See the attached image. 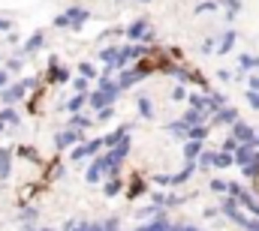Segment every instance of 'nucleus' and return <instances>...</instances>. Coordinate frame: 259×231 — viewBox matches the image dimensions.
<instances>
[{"mask_svg":"<svg viewBox=\"0 0 259 231\" xmlns=\"http://www.w3.org/2000/svg\"><path fill=\"white\" fill-rule=\"evenodd\" d=\"M88 18H91V12H88V9L72 6V9H66L64 15H58V18H55V27H72V30H78Z\"/></svg>","mask_w":259,"mask_h":231,"instance_id":"1","label":"nucleus"},{"mask_svg":"<svg viewBox=\"0 0 259 231\" xmlns=\"http://www.w3.org/2000/svg\"><path fill=\"white\" fill-rule=\"evenodd\" d=\"M226 192L232 195V201H241L250 213H256V216H259V201L247 192V189H244V186H238V183H226Z\"/></svg>","mask_w":259,"mask_h":231,"instance_id":"2","label":"nucleus"},{"mask_svg":"<svg viewBox=\"0 0 259 231\" xmlns=\"http://www.w3.org/2000/svg\"><path fill=\"white\" fill-rule=\"evenodd\" d=\"M33 84H36L33 78H24V81H18V84H12V87H3V90H0V99H3L6 105H15V102H18V99H21Z\"/></svg>","mask_w":259,"mask_h":231,"instance_id":"3","label":"nucleus"},{"mask_svg":"<svg viewBox=\"0 0 259 231\" xmlns=\"http://www.w3.org/2000/svg\"><path fill=\"white\" fill-rule=\"evenodd\" d=\"M223 213H226V216H229L232 222H238L241 228H247V231H259V222H256V219H250V216H244V213H241V210L235 207V201H232V198H229V201H223Z\"/></svg>","mask_w":259,"mask_h":231,"instance_id":"4","label":"nucleus"},{"mask_svg":"<svg viewBox=\"0 0 259 231\" xmlns=\"http://www.w3.org/2000/svg\"><path fill=\"white\" fill-rule=\"evenodd\" d=\"M232 138H235L238 144H253V141H256V132H253L247 123H241V120H238V123L232 126Z\"/></svg>","mask_w":259,"mask_h":231,"instance_id":"5","label":"nucleus"},{"mask_svg":"<svg viewBox=\"0 0 259 231\" xmlns=\"http://www.w3.org/2000/svg\"><path fill=\"white\" fill-rule=\"evenodd\" d=\"M202 165L229 168V165H235V159H232V153H205V156H202Z\"/></svg>","mask_w":259,"mask_h":231,"instance_id":"6","label":"nucleus"},{"mask_svg":"<svg viewBox=\"0 0 259 231\" xmlns=\"http://www.w3.org/2000/svg\"><path fill=\"white\" fill-rule=\"evenodd\" d=\"M100 147H103V141H100V138H94V141H84V144H78V147L72 150V159H88V156H94Z\"/></svg>","mask_w":259,"mask_h":231,"instance_id":"7","label":"nucleus"},{"mask_svg":"<svg viewBox=\"0 0 259 231\" xmlns=\"http://www.w3.org/2000/svg\"><path fill=\"white\" fill-rule=\"evenodd\" d=\"M81 141V132L78 129H64L61 135H55V144L58 147H72V144H78Z\"/></svg>","mask_w":259,"mask_h":231,"instance_id":"8","label":"nucleus"},{"mask_svg":"<svg viewBox=\"0 0 259 231\" xmlns=\"http://www.w3.org/2000/svg\"><path fill=\"white\" fill-rule=\"evenodd\" d=\"M127 36H130V39H154V33L148 30V21H145V18H139V21L130 27Z\"/></svg>","mask_w":259,"mask_h":231,"instance_id":"9","label":"nucleus"},{"mask_svg":"<svg viewBox=\"0 0 259 231\" xmlns=\"http://www.w3.org/2000/svg\"><path fill=\"white\" fill-rule=\"evenodd\" d=\"M115 99H118V96H112V93H103V90H97V93L91 96V108H100V111H103V108H109V105H112Z\"/></svg>","mask_w":259,"mask_h":231,"instance_id":"10","label":"nucleus"},{"mask_svg":"<svg viewBox=\"0 0 259 231\" xmlns=\"http://www.w3.org/2000/svg\"><path fill=\"white\" fill-rule=\"evenodd\" d=\"M238 165H250V159H256L253 156V144H238V153L232 156Z\"/></svg>","mask_w":259,"mask_h":231,"instance_id":"11","label":"nucleus"},{"mask_svg":"<svg viewBox=\"0 0 259 231\" xmlns=\"http://www.w3.org/2000/svg\"><path fill=\"white\" fill-rule=\"evenodd\" d=\"M9 174H12V153L3 147L0 150V180H9Z\"/></svg>","mask_w":259,"mask_h":231,"instance_id":"12","label":"nucleus"},{"mask_svg":"<svg viewBox=\"0 0 259 231\" xmlns=\"http://www.w3.org/2000/svg\"><path fill=\"white\" fill-rule=\"evenodd\" d=\"M103 174H106V168H103V162H100V156H97V159H94V165L88 168L84 177H88V183H100V180H103Z\"/></svg>","mask_w":259,"mask_h":231,"instance_id":"13","label":"nucleus"},{"mask_svg":"<svg viewBox=\"0 0 259 231\" xmlns=\"http://www.w3.org/2000/svg\"><path fill=\"white\" fill-rule=\"evenodd\" d=\"M42 42H46V36H42V33H33V36L24 42V51H27V54H33V51H39V48H42Z\"/></svg>","mask_w":259,"mask_h":231,"instance_id":"14","label":"nucleus"},{"mask_svg":"<svg viewBox=\"0 0 259 231\" xmlns=\"http://www.w3.org/2000/svg\"><path fill=\"white\" fill-rule=\"evenodd\" d=\"M84 102H88V96H84V93H75V96H72V99L66 102V111H69V114H78Z\"/></svg>","mask_w":259,"mask_h":231,"instance_id":"15","label":"nucleus"},{"mask_svg":"<svg viewBox=\"0 0 259 231\" xmlns=\"http://www.w3.org/2000/svg\"><path fill=\"white\" fill-rule=\"evenodd\" d=\"M136 231H172V222L169 219H157V222H148V225H142Z\"/></svg>","mask_w":259,"mask_h":231,"instance_id":"16","label":"nucleus"},{"mask_svg":"<svg viewBox=\"0 0 259 231\" xmlns=\"http://www.w3.org/2000/svg\"><path fill=\"white\" fill-rule=\"evenodd\" d=\"M214 123H238V111L235 108H223L220 114L214 117Z\"/></svg>","mask_w":259,"mask_h":231,"instance_id":"17","label":"nucleus"},{"mask_svg":"<svg viewBox=\"0 0 259 231\" xmlns=\"http://www.w3.org/2000/svg\"><path fill=\"white\" fill-rule=\"evenodd\" d=\"M127 126H121V129H118V132H112V135H109V138H106V141H103V144H109V147H115V144H121V141H124V138H127Z\"/></svg>","mask_w":259,"mask_h":231,"instance_id":"18","label":"nucleus"},{"mask_svg":"<svg viewBox=\"0 0 259 231\" xmlns=\"http://www.w3.org/2000/svg\"><path fill=\"white\" fill-rule=\"evenodd\" d=\"M18 120H21V117L15 114V108H3V111H0V123H12V126H18Z\"/></svg>","mask_w":259,"mask_h":231,"instance_id":"19","label":"nucleus"},{"mask_svg":"<svg viewBox=\"0 0 259 231\" xmlns=\"http://www.w3.org/2000/svg\"><path fill=\"white\" fill-rule=\"evenodd\" d=\"M184 123H187V126H202V111H199V108L187 111V114H184Z\"/></svg>","mask_w":259,"mask_h":231,"instance_id":"20","label":"nucleus"},{"mask_svg":"<svg viewBox=\"0 0 259 231\" xmlns=\"http://www.w3.org/2000/svg\"><path fill=\"white\" fill-rule=\"evenodd\" d=\"M139 111H142V117H154V105H151V99H148V96H142V99H139Z\"/></svg>","mask_w":259,"mask_h":231,"instance_id":"21","label":"nucleus"},{"mask_svg":"<svg viewBox=\"0 0 259 231\" xmlns=\"http://www.w3.org/2000/svg\"><path fill=\"white\" fill-rule=\"evenodd\" d=\"M205 135H208V126H190V135H187V138H190V141H202Z\"/></svg>","mask_w":259,"mask_h":231,"instance_id":"22","label":"nucleus"},{"mask_svg":"<svg viewBox=\"0 0 259 231\" xmlns=\"http://www.w3.org/2000/svg\"><path fill=\"white\" fill-rule=\"evenodd\" d=\"M232 42H235V33H223V39H220L217 51H220V54H223V51H229V48H232Z\"/></svg>","mask_w":259,"mask_h":231,"instance_id":"23","label":"nucleus"},{"mask_svg":"<svg viewBox=\"0 0 259 231\" xmlns=\"http://www.w3.org/2000/svg\"><path fill=\"white\" fill-rule=\"evenodd\" d=\"M199 150H202V144H199V141H187L184 156H187V159H193V156H199Z\"/></svg>","mask_w":259,"mask_h":231,"instance_id":"24","label":"nucleus"},{"mask_svg":"<svg viewBox=\"0 0 259 231\" xmlns=\"http://www.w3.org/2000/svg\"><path fill=\"white\" fill-rule=\"evenodd\" d=\"M238 63H241L244 69H259V57H250V54H244V57H238Z\"/></svg>","mask_w":259,"mask_h":231,"instance_id":"25","label":"nucleus"},{"mask_svg":"<svg viewBox=\"0 0 259 231\" xmlns=\"http://www.w3.org/2000/svg\"><path fill=\"white\" fill-rule=\"evenodd\" d=\"M139 75H142V72H124V75H121V84H118V87H130V84H133V81H136Z\"/></svg>","mask_w":259,"mask_h":231,"instance_id":"26","label":"nucleus"},{"mask_svg":"<svg viewBox=\"0 0 259 231\" xmlns=\"http://www.w3.org/2000/svg\"><path fill=\"white\" fill-rule=\"evenodd\" d=\"M78 72H81V78H97V69H94L91 63H81V66H78Z\"/></svg>","mask_w":259,"mask_h":231,"instance_id":"27","label":"nucleus"},{"mask_svg":"<svg viewBox=\"0 0 259 231\" xmlns=\"http://www.w3.org/2000/svg\"><path fill=\"white\" fill-rule=\"evenodd\" d=\"M21 66H24V60H21V57H12L9 63H6V72H18Z\"/></svg>","mask_w":259,"mask_h":231,"instance_id":"28","label":"nucleus"},{"mask_svg":"<svg viewBox=\"0 0 259 231\" xmlns=\"http://www.w3.org/2000/svg\"><path fill=\"white\" fill-rule=\"evenodd\" d=\"M21 219H24V222H33V219H36V207H24V210H21Z\"/></svg>","mask_w":259,"mask_h":231,"instance_id":"29","label":"nucleus"},{"mask_svg":"<svg viewBox=\"0 0 259 231\" xmlns=\"http://www.w3.org/2000/svg\"><path fill=\"white\" fill-rule=\"evenodd\" d=\"M118 189H121V180H112V183H106V195H118Z\"/></svg>","mask_w":259,"mask_h":231,"instance_id":"30","label":"nucleus"},{"mask_svg":"<svg viewBox=\"0 0 259 231\" xmlns=\"http://www.w3.org/2000/svg\"><path fill=\"white\" fill-rule=\"evenodd\" d=\"M88 123H91V120H88V117H72V129H84V126H88Z\"/></svg>","mask_w":259,"mask_h":231,"instance_id":"31","label":"nucleus"},{"mask_svg":"<svg viewBox=\"0 0 259 231\" xmlns=\"http://www.w3.org/2000/svg\"><path fill=\"white\" fill-rule=\"evenodd\" d=\"M72 87H75L78 93H84V90H88V78H75V84H72Z\"/></svg>","mask_w":259,"mask_h":231,"instance_id":"32","label":"nucleus"},{"mask_svg":"<svg viewBox=\"0 0 259 231\" xmlns=\"http://www.w3.org/2000/svg\"><path fill=\"white\" fill-rule=\"evenodd\" d=\"M211 189H214V192H226V183H223V180H211Z\"/></svg>","mask_w":259,"mask_h":231,"instance_id":"33","label":"nucleus"},{"mask_svg":"<svg viewBox=\"0 0 259 231\" xmlns=\"http://www.w3.org/2000/svg\"><path fill=\"white\" fill-rule=\"evenodd\" d=\"M247 102H250L253 108H259V93H253V90H250V93H247Z\"/></svg>","mask_w":259,"mask_h":231,"instance_id":"34","label":"nucleus"},{"mask_svg":"<svg viewBox=\"0 0 259 231\" xmlns=\"http://www.w3.org/2000/svg\"><path fill=\"white\" fill-rule=\"evenodd\" d=\"M6 81H9V72H6V69H0V90L6 87Z\"/></svg>","mask_w":259,"mask_h":231,"instance_id":"35","label":"nucleus"},{"mask_svg":"<svg viewBox=\"0 0 259 231\" xmlns=\"http://www.w3.org/2000/svg\"><path fill=\"white\" fill-rule=\"evenodd\" d=\"M250 90H253V93H259V75H253V78H250Z\"/></svg>","mask_w":259,"mask_h":231,"instance_id":"36","label":"nucleus"},{"mask_svg":"<svg viewBox=\"0 0 259 231\" xmlns=\"http://www.w3.org/2000/svg\"><path fill=\"white\" fill-rule=\"evenodd\" d=\"M172 231H199V228H193V225H172Z\"/></svg>","mask_w":259,"mask_h":231,"instance_id":"37","label":"nucleus"},{"mask_svg":"<svg viewBox=\"0 0 259 231\" xmlns=\"http://www.w3.org/2000/svg\"><path fill=\"white\" fill-rule=\"evenodd\" d=\"M0 30H9V21L6 18H0Z\"/></svg>","mask_w":259,"mask_h":231,"instance_id":"38","label":"nucleus"},{"mask_svg":"<svg viewBox=\"0 0 259 231\" xmlns=\"http://www.w3.org/2000/svg\"><path fill=\"white\" fill-rule=\"evenodd\" d=\"M72 231H88V222H81V225H75Z\"/></svg>","mask_w":259,"mask_h":231,"instance_id":"39","label":"nucleus"},{"mask_svg":"<svg viewBox=\"0 0 259 231\" xmlns=\"http://www.w3.org/2000/svg\"><path fill=\"white\" fill-rule=\"evenodd\" d=\"M88 231H103V225H88Z\"/></svg>","mask_w":259,"mask_h":231,"instance_id":"40","label":"nucleus"},{"mask_svg":"<svg viewBox=\"0 0 259 231\" xmlns=\"http://www.w3.org/2000/svg\"><path fill=\"white\" fill-rule=\"evenodd\" d=\"M21 231H39V228H33V225H24V228H21Z\"/></svg>","mask_w":259,"mask_h":231,"instance_id":"41","label":"nucleus"},{"mask_svg":"<svg viewBox=\"0 0 259 231\" xmlns=\"http://www.w3.org/2000/svg\"><path fill=\"white\" fill-rule=\"evenodd\" d=\"M39 231H55V228H39Z\"/></svg>","mask_w":259,"mask_h":231,"instance_id":"42","label":"nucleus"},{"mask_svg":"<svg viewBox=\"0 0 259 231\" xmlns=\"http://www.w3.org/2000/svg\"><path fill=\"white\" fill-rule=\"evenodd\" d=\"M253 144H259V135H256V141H253Z\"/></svg>","mask_w":259,"mask_h":231,"instance_id":"43","label":"nucleus"},{"mask_svg":"<svg viewBox=\"0 0 259 231\" xmlns=\"http://www.w3.org/2000/svg\"><path fill=\"white\" fill-rule=\"evenodd\" d=\"M0 132H3V123H0Z\"/></svg>","mask_w":259,"mask_h":231,"instance_id":"44","label":"nucleus"}]
</instances>
